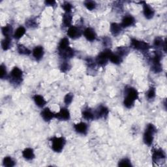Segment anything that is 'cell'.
Returning <instances> with one entry per match:
<instances>
[{"mask_svg":"<svg viewBox=\"0 0 167 167\" xmlns=\"http://www.w3.org/2000/svg\"><path fill=\"white\" fill-rule=\"evenodd\" d=\"M131 46L133 49L142 52H146L150 49V46L146 42L139 41L136 39H131Z\"/></svg>","mask_w":167,"mask_h":167,"instance_id":"8992f818","label":"cell"},{"mask_svg":"<svg viewBox=\"0 0 167 167\" xmlns=\"http://www.w3.org/2000/svg\"><path fill=\"white\" fill-rule=\"evenodd\" d=\"M109 110L108 108H106L105 106H100L96 112V116L97 118H106L109 115Z\"/></svg>","mask_w":167,"mask_h":167,"instance_id":"ac0fdd59","label":"cell"},{"mask_svg":"<svg viewBox=\"0 0 167 167\" xmlns=\"http://www.w3.org/2000/svg\"><path fill=\"white\" fill-rule=\"evenodd\" d=\"M33 100L36 105L40 107V108L43 107L46 104V101H45V98L40 95H35L33 96Z\"/></svg>","mask_w":167,"mask_h":167,"instance_id":"44dd1931","label":"cell"},{"mask_svg":"<svg viewBox=\"0 0 167 167\" xmlns=\"http://www.w3.org/2000/svg\"><path fill=\"white\" fill-rule=\"evenodd\" d=\"M55 118L62 121L69 120L70 118V113L69 111L65 108H62L60 109L58 113L55 114Z\"/></svg>","mask_w":167,"mask_h":167,"instance_id":"8fae6325","label":"cell"},{"mask_svg":"<svg viewBox=\"0 0 167 167\" xmlns=\"http://www.w3.org/2000/svg\"><path fill=\"white\" fill-rule=\"evenodd\" d=\"M26 33V29L23 26H20L19 28H18L16 29V30L15 31L14 37L16 39H20L21 37L24 36V35Z\"/></svg>","mask_w":167,"mask_h":167,"instance_id":"484cf974","label":"cell"},{"mask_svg":"<svg viewBox=\"0 0 167 167\" xmlns=\"http://www.w3.org/2000/svg\"><path fill=\"white\" fill-rule=\"evenodd\" d=\"M52 141V148L55 152H61L63 147L66 143V140L63 137H56L54 136L51 139Z\"/></svg>","mask_w":167,"mask_h":167,"instance_id":"277c9868","label":"cell"},{"mask_svg":"<svg viewBox=\"0 0 167 167\" xmlns=\"http://www.w3.org/2000/svg\"><path fill=\"white\" fill-rule=\"evenodd\" d=\"M122 28L120 24H119L118 23H112L110 25V32L111 33L114 35V36H117L120 34L122 32Z\"/></svg>","mask_w":167,"mask_h":167,"instance_id":"d6986e66","label":"cell"},{"mask_svg":"<svg viewBox=\"0 0 167 167\" xmlns=\"http://www.w3.org/2000/svg\"><path fill=\"white\" fill-rule=\"evenodd\" d=\"M112 54V52L110 49H105L102 52H101L97 56L96 58V63L100 65V66L104 67L107 64L109 57Z\"/></svg>","mask_w":167,"mask_h":167,"instance_id":"5b68a950","label":"cell"},{"mask_svg":"<svg viewBox=\"0 0 167 167\" xmlns=\"http://www.w3.org/2000/svg\"><path fill=\"white\" fill-rule=\"evenodd\" d=\"M26 24L29 28H35V27H37V22L33 19H31L27 20L26 22Z\"/></svg>","mask_w":167,"mask_h":167,"instance_id":"ab89813d","label":"cell"},{"mask_svg":"<svg viewBox=\"0 0 167 167\" xmlns=\"http://www.w3.org/2000/svg\"><path fill=\"white\" fill-rule=\"evenodd\" d=\"M147 97L149 99H153L155 97H156V88L154 87H151L150 88V89L147 92Z\"/></svg>","mask_w":167,"mask_h":167,"instance_id":"836d02e7","label":"cell"},{"mask_svg":"<svg viewBox=\"0 0 167 167\" xmlns=\"http://www.w3.org/2000/svg\"><path fill=\"white\" fill-rule=\"evenodd\" d=\"M11 82L14 84H20L22 79V71L19 67H15L11 72Z\"/></svg>","mask_w":167,"mask_h":167,"instance_id":"52a82bcc","label":"cell"},{"mask_svg":"<svg viewBox=\"0 0 167 167\" xmlns=\"http://www.w3.org/2000/svg\"><path fill=\"white\" fill-rule=\"evenodd\" d=\"M84 35L86 39L89 41H93L96 39V33L91 28H87L84 32Z\"/></svg>","mask_w":167,"mask_h":167,"instance_id":"9a60e30c","label":"cell"},{"mask_svg":"<svg viewBox=\"0 0 167 167\" xmlns=\"http://www.w3.org/2000/svg\"><path fill=\"white\" fill-rule=\"evenodd\" d=\"M71 66L69 63L67 62H63L62 63L60 66V70L63 73H66L70 69Z\"/></svg>","mask_w":167,"mask_h":167,"instance_id":"f35d334b","label":"cell"},{"mask_svg":"<svg viewBox=\"0 0 167 167\" xmlns=\"http://www.w3.org/2000/svg\"><path fill=\"white\" fill-rule=\"evenodd\" d=\"M22 156L24 158L29 161L32 160L33 159L35 158V154H34L33 150L30 148H26L25 150L22 152Z\"/></svg>","mask_w":167,"mask_h":167,"instance_id":"ffe728a7","label":"cell"},{"mask_svg":"<svg viewBox=\"0 0 167 167\" xmlns=\"http://www.w3.org/2000/svg\"><path fill=\"white\" fill-rule=\"evenodd\" d=\"M75 129L78 133L82 135H86L88 130V125L86 123L80 122L79 123H77L75 125Z\"/></svg>","mask_w":167,"mask_h":167,"instance_id":"2e32d148","label":"cell"},{"mask_svg":"<svg viewBox=\"0 0 167 167\" xmlns=\"http://www.w3.org/2000/svg\"><path fill=\"white\" fill-rule=\"evenodd\" d=\"M17 50L20 54L22 55H29L31 54V51L29 50L28 48L24 46L23 45H18Z\"/></svg>","mask_w":167,"mask_h":167,"instance_id":"83f0119b","label":"cell"},{"mask_svg":"<svg viewBox=\"0 0 167 167\" xmlns=\"http://www.w3.org/2000/svg\"><path fill=\"white\" fill-rule=\"evenodd\" d=\"M162 54L160 52H155L154 56L152 58V69L154 73H159L163 71L162 65L161 63V60Z\"/></svg>","mask_w":167,"mask_h":167,"instance_id":"3957f363","label":"cell"},{"mask_svg":"<svg viewBox=\"0 0 167 167\" xmlns=\"http://www.w3.org/2000/svg\"><path fill=\"white\" fill-rule=\"evenodd\" d=\"M140 3H142L143 5V13H144V16L148 20L152 19L155 14L154 9L151 6L147 4L146 2H141Z\"/></svg>","mask_w":167,"mask_h":167,"instance_id":"9c48e42d","label":"cell"},{"mask_svg":"<svg viewBox=\"0 0 167 167\" xmlns=\"http://www.w3.org/2000/svg\"><path fill=\"white\" fill-rule=\"evenodd\" d=\"M153 45L156 48H163L164 49V51L166 52V41H163V39L160 37H157L154 40Z\"/></svg>","mask_w":167,"mask_h":167,"instance_id":"603a6c76","label":"cell"},{"mask_svg":"<svg viewBox=\"0 0 167 167\" xmlns=\"http://www.w3.org/2000/svg\"><path fill=\"white\" fill-rule=\"evenodd\" d=\"M73 99V95L72 93H67L64 97V103L65 105H69L72 103Z\"/></svg>","mask_w":167,"mask_h":167,"instance_id":"8d00e7d4","label":"cell"},{"mask_svg":"<svg viewBox=\"0 0 167 167\" xmlns=\"http://www.w3.org/2000/svg\"><path fill=\"white\" fill-rule=\"evenodd\" d=\"M45 3L46 5H49V6H54L56 3V1H54V0H49V1H45Z\"/></svg>","mask_w":167,"mask_h":167,"instance_id":"60d3db41","label":"cell"},{"mask_svg":"<svg viewBox=\"0 0 167 167\" xmlns=\"http://www.w3.org/2000/svg\"><path fill=\"white\" fill-rule=\"evenodd\" d=\"M129 50L127 46H119L117 49V54H118L122 58L123 56H126L129 54Z\"/></svg>","mask_w":167,"mask_h":167,"instance_id":"f1b7e54d","label":"cell"},{"mask_svg":"<svg viewBox=\"0 0 167 167\" xmlns=\"http://www.w3.org/2000/svg\"><path fill=\"white\" fill-rule=\"evenodd\" d=\"M41 116L43 118L45 122H49L52 118H55V114L53 113L50 109L45 108L43 111L41 112Z\"/></svg>","mask_w":167,"mask_h":167,"instance_id":"5bb4252c","label":"cell"},{"mask_svg":"<svg viewBox=\"0 0 167 167\" xmlns=\"http://www.w3.org/2000/svg\"><path fill=\"white\" fill-rule=\"evenodd\" d=\"M156 132V128L153 124H148L145 130V132L143 136V140L145 144L150 146L153 141V135Z\"/></svg>","mask_w":167,"mask_h":167,"instance_id":"7a4b0ae2","label":"cell"},{"mask_svg":"<svg viewBox=\"0 0 167 167\" xmlns=\"http://www.w3.org/2000/svg\"><path fill=\"white\" fill-rule=\"evenodd\" d=\"M2 31L3 35L5 37H10L12 32H13V28H12L11 25L8 24V25L3 26L2 28Z\"/></svg>","mask_w":167,"mask_h":167,"instance_id":"4316f807","label":"cell"},{"mask_svg":"<svg viewBox=\"0 0 167 167\" xmlns=\"http://www.w3.org/2000/svg\"><path fill=\"white\" fill-rule=\"evenodd\" d=\"M119 166H132L131 161L127 158H124L120 161L118 164Z\"/></svg>","mask_w":167,"mask_h":167,"instance_id":"e575fe53","label":"cell"},{"mask_svg":"<svg viewBox=\"0 0 167 167\" xmlns=\"http://www.w3.org/2000/svg\"><path fill=\"white\" fill-rule=\"evenodd\" d=\"M3 164L6 167H13L15 165V162L11 157H5L3 159Z\"/></svg>","mask_w":167,"mask_h":167,"instance_id":"1f68e13d","label":"cell"},{"mask_svg":"<svg viewBox=\"0 0 167 167\" xmlns=\"http://www.w3.org/2000/svg\"><path fill=\"white\" fill-rule=\"evenodd\" d=\"M62 7L64 9L65 13H71V11H72L73 6L69 2H64V3L62 5Z\"/></svg>","mask_w":167,"mask_h":167,"instance_id":"d590c367","label":"cell"},{"mask_svg":"<svg viewBox=\"0 0 167 167\" xmlns=\"http://www.w3.org/2000/svg\"><path fill=\"white\" fill-rule=\"evenodd\" d=\"M73 16L71 13H65L63 16V24L65 27H70L71 26V23H72Z\"/></svg>","mask_w":167,"mask_h":167,"instance_id":"7402d4cb","label":"cell"},{"mask_svg":"<svg viewBox=\"0 0 167 167\" xmlns=\"http://www.w3.org/2000/svg\"><path fill=\"white\" fill-rule=\"evenodd\" d=\"M69 46V41L68 38L64 37L60 41V42H59L58 46V51L63 50L65 49H67Z\"/></svg>","mask_w":167,"mask_h":167,"instance_id":"cb8c5ba5","label":"cell"},{"mask_svg":"<svg viewBox=\"0 0 167 167\" xmlns=\"http://www.w3.org/2000/svg\"><path fill=\"white\" fill-rule=\"evenodd\" d=\"M84 5L86 6V7L89 10V11H93V9H95L96 7V3L94 1H90V0H88V1L84 2Z\"/></svg>","mask_w":167,"mask_h":167,"instance_id":"d6a6232c","label":"cell"},{"mask_svg":"<svg viewBox=\"0 0 167 167\" xmlns=\"http://www.w3.org/2000/svg\"><path fill=\"white\" fill-rule=\"evenodd\" d=\"M44 55V49L43 46H37L33 50V56L37 59V60H40Z\"/></svg>","mask_w":167,"mask_h":167,"instance_id":"e0dca14e","label":"cell"},{"mask_svg":"<svg viewBox=\"0 0 167 167\" xmlns=\"http://www.w3.org/2000/svg\"><path fill=\"white\" fill-rule=\"evenodd\" d=\"M59 54L62 58L65 59H67L72 58L74 56L75 52L70 46H69L67 49L59 51Z\"/></svg>","mask_w":167,"mask_h":167,"instance_id":"7c38bea8","label":"cell"},{"mask_svg":"<svg viewBox=\"0 0 167 167\" xmlns=\"http://www.w3.org/2000/svg\"><path fill=\"white\" fill-rule=\"evenodd\" d=\"M166 159V154L162 149H157L153 152L152 159L153 161L156 163H160L161 162H164Z\"/></svg>","mask_w":167,"mask_h":167,"instance_id":"ba28073f","label":"cell"},{"mask_svg":"<svg viewBox=\"0 0 167 167\" xmlns=\"http://www.w3.org/2000/svg\"><path fill=\"white\" fill-rule=\"evenodd\" d=\"M82 35V31L76 26H71L69 28L68 31H67V35L71 37V39H77L79 38Z\"/></svg>","mask_w":167,"mask_h":167,"instance_id":"30bf717a","label":"cell"},{"mask_svg":"<svg viewBox=\"0 0 167 167\" xmlns=\"http://www.w3.org/2000/svg\"><path fill=\"white\" fill-rule=\"evenodd\" d=\"M126 97L124 99V106L127 109H131L134 106L135 101L139 98V92L136 89L132 87L125 89Z\"/></svg>","mask_w":167,"mask_h":167,"instance_id":"6da1fadb","label":"cell"},{"mask_svg":"<svg viewBox=\"0 0 167 167\" xmlns=\"http://www.w3.org/2000/svg\"><path fill=\"white\" fill-rule=\"evenodd\" d=\"M109 59L111 62L116 65H119L122 62V58L121 56L118 54H113L112 52L109 57Z\"/></svg>","mask_w":167,"mask_h":167,"instance_id":"d4e9b609","label":"cell"},{"mask_svg":"<svg viewBox=\"0 0 167 167\" xmlns=\"http://www.w3.org/2000/svg\"><path fill=\"white\" fill-rule=\"evenodd\" d=\"M135 20L133 16H132L131 15H127L124 16L120 25L122 28H127L131 26H133L135 24Z\"/></svg>","mask_w":167,"mask_h":167,"instance_id":"4fadbf2b","label":"cell"},{"mask_svg":"<svg viewBox=\"0 0 167 167\" xmlns=\"http://www.w3.org/2000/svg\"><path fill=\"white\" fill-rule=\"evenodd\" d=\"M82 117L86 120H92L95 118L94 114L89 109L84 110L82 112Z\"/></svg>","mask_w":167,"mask_h":167,"instance_id":"4dcf8cb0","label":"cell"},{"mask_svg":"<svg viewBox=\"0 0 167 167\" xmlns=\"http://www.w3.org/2000/svg\"><path fill=\"white\" fill-rule=\"evenodd\" d=\"M6 76H7V70H6V67L3 64L1 65L0 67V78L2 79H4Z\"/></svg>","mask_w":167,"mask_h":167,"instance_id":"74e56055","label":"cell"},{"mask_svg":"<svg viewBox=\"0 0 167 167\" xmlns=\"http://www.w3.org/2000/svg\"><path fill=\"white\" fill-rule=\"evenodd\" d=\"M11 46V39L10 37H5L2 42V48L3 50H9Z\"/></svg>","mask_w":167,"mask_h":167,"instance_id":"f546056e","label":"cell"}]
</instances>
